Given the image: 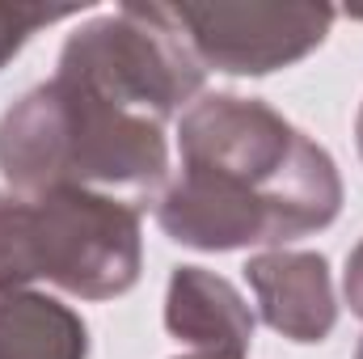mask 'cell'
<instances>
[{
    "label": "cell",
    "instance_id": "cell-6",
    "mask_svg": "<svg viewBox=\"0 0 363 359\" xmlns=\"http://www.w3.org/2000/svg\"><path fill=\"white\" fill-rule=\"evenodd\" d=\"M245 283L262 321L291 343H325L338 326L330 263L313 250H262L245 263Z\"/></svg>",
    "mask_w": 363,
    "mask_h": 359
},
{
    "label": "cell",
    "instance_id": "cell-4",
    "mask_svg": "<svg viewBox=\"0 0 363 359\" xmlns=\"http://www.w3.org/2000/svg\"><path fill=\"white\" fill-rule=\"evenodd\" d=\"M131 199L60 186L21 194L26 275L47 279L81 300H114L140 283L144 228Z\"/></svg>",
    "mask_w": 363,
    "mask_h": 359
},
{
    "label": "cell",
    "instance_id": "cell-13",
    "mask_svg": "<svg viewBox=\"0 0 363 359\" xmlns=\"http://www.w3.org/2000/svg\"><path fill=\"white\" fill-rule=\"evenodd\" d=\"M182 359H207V355H182Z\"/></svg>",
    "mask_w": 363,
    "mask_h": 359
},
{
    "label": "cell",
    "instance_id": "cell-9",
    "mask_svg": "<svg viewBox=\"0 0 363 359\" xmlns=\"http://www.w3.org/2000/svg\"><path fill=\"white\" fill-rule=\"evenodd\" d=\"M81 9H47V4H4L0 0V68L47 26L77 17Z\"/></svg>",
    "mask_w": 363,
    "mask_h": 359
},
{
    "label": "cell",
    "instance_id": "cell-12",
    "mask_svg": "<svg viewBox=\"0 0 363 359\" xmlns=\"http://www.w3.org/2000/svg\"><path fill=\"white\" fill-rule=\"evenodd\" d=\"M355 359H363V338H359V351H355Z\"/></svg>",
    "mask_w": 363,
    "mask_h": 359
},
{
    "label": "cell",
    "instance_id": "cell-5",
    "mask_svg": "<svg viewBox=\"0 0 363 359\" xmlns=\"http://www.w3.org/2000/svg\"><path fill=\"white\" fill-rule=\"evenodd\" d=\"M203 68L228 77H271L313 55L330 26V4H169Z\"/></svg>",
    "mask_w": 363,
    "mask_h": 359
},
{
    "label": "cell",
    "instance_id": "cell-8",
    "mask_svg": "<svg viewBox=\"0 0 363 359\" xmlns=\"http://www.w3.org/2000/svg\"><path fill=\"white\" fill-rule=\"evenodd\" d=\"M0 359H89V326L47 292H4Z\"/></svg>",
    "mask_w": 363,
    "mask_h": 359
},
{
    "label": "cell",
    "instance_id": "cell-7",
    "mask_svg": "<svg viewBox=\"0 0 363 359\" xmlns=\"http://www.w3.org/2000/svg\"><path fill=\"white\" fill-rule=\"evenodd\" d=\"M165 330L207 359H245L254 347V309L224 275L178 267L165 292Z\"/></svg>",
    "mask_w": 363,
    "mask_h": 359
},
{
    "label": "cell",
    "instance_id": "cell-3",
    "mask_svg": "<svg viewBox=\"0 0 363 359\" xmlns=\"http://www.w3.org/2000/svg\"><path fill=\"white\" fill-rule=\"evenodd\" d=\"M55 72L165 127L203 93L207 77L169 4H123L85 21L68 34Z\"/></svg>",
    "mask_w": 363,
    "mask_h": 359
},
{
    "label": "cell",
    "instance_id": "cell-11",
    "mask_svg": "<svg viewBox=\"0 0 363 359\" xmlns=\"http://www.w3.org/2000/svg\"><path fill=\"white\" fill-rule=\"evenodd\" d=\"M355 144H359V161H363V106H359V114H355Z\"/></svg>",
    "mask_w": 363,
    "mask_h": 359
},
{
    "label": "cell",
    "instance_id": "cell-10",
    "mask_svg": "<svg viewBox=\"0 0 363 359\" xmlns=\"http://www.w3.org/2000/svg\"><path fill=\"white\" fill-rule=\"evenodd\" d=\"M342 292H347V304H351V313H355V317H363V237H359V245L351 250V258H347Z\"/></svg>",
    "mask_w": 363,
    "mask_h": 359
},
{
    "label": "cell",
    "instance_id": "cell-2",
    "mask_svg": "<svg viewBox=\"0 0 363 359\" xmlns=\"http://www.w3.org/2000/svg\"><path fill=\"white\" fill-rule=\"evenodd\" d=\"M0 174L17 194L81 186L140 203L169 182L165 123L55 72L0 114Z\"/></svg>",
    "mask_w": 363,
    "mask_h": 359
},
{
    "label": "cell",
    "instance_id": "cell-1",
    "mask_svg": "<svg viewBox=\"0 0 363 359\" xmlns=\"http://www.w3.org/2000/svg\"><path fill=\"white\" fill-rule=\"evenodd\" d=\"M178 153V174L157 194V224L186 250H283L342 211L334 157L262 97L199 93L182 110Z\"/></svg>",
    "mask_w": 363,
    "mask_h": 359
}]
</instances>
